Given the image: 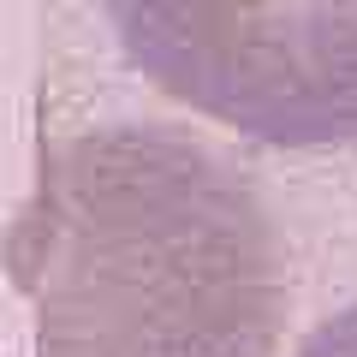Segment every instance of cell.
<instances>
[{"instance_id":"obj_3","label":"cell","mask_w":357,"mask_h":357,"mask_svg":"<svg viewBox=\"0 0 357 357\" xmlns=\"http://www.w3.org/2000/svg\"><path fill=\"white\" fill-rule=\"evenodd\" d=\"M298 357H357V304L340 310L333 321H321V328L298 345Z\"/></svg>"},{"instance_id":"obj_1","label":"cell","mask_w":357,"mask_h":357,"mask_svg":"<svg viewBox=\"0 0 357 357\" xmlns=\"http://www.w3.org/2000/svg\"><path fill=\"white\" fill-rule=\"evenodd\" d=\"M36 357H274L286 250L250 178L167 126L77 131L6 238Z\"/></svg>"},{"instance_id":"obj_2","label":"cell","mask_w":357,"mask_h":357,"mask_svg":"<svg viewBox=\"0 0 357 357\" xmlns=\"http://www.w3.org/2000/svg\"><path fill=\"white\" fill-rule=\"evenodd\" d=\"M161 96L280 149L357 143V0H102Z\"/></svg>"}]
</instances>
